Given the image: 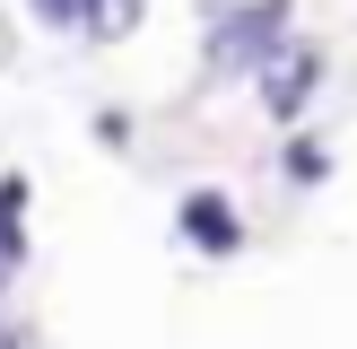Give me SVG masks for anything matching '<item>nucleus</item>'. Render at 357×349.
<instances>
[{
  "label": "nucleus",
  "mask_w": 357,
  "mask_h": 349,
  "mask_svg": "<svg viewBox=\"0 0 357 349\" xmlns=\"http://www.w3.org/2000/svg\"><path fill=\"white\" fill-rule=\"evenodd\" d=\"M279 52H288V0H236V9L209 17L201 61H209V79H244V70L261 79Z\"/></svg>",
  "instance_id": "nucleus-1"
},
{
  "label": "nucleus",
  "mask_w": 357,
  "mask_h": 349,
  "mask_svg": "<svg viewBox=\"0 0 357 349\" xmlns=\"http://www.w3.org/2000/svg\"><path fill=\"white\" fill-rule=\"evenodd\" d=\"M314 79H323V52H314V44H288V52H279V61L261 70V105H271V122H296V114H305Z\"/></svg>",
  "instance_id": "nucleus-2"
},
{
  "label": "nucleus",
  "mask_w": 357,
  "mask_h": 349,
  "mask_svg": "<svg viewBox=\"0 0 357 349\" xmlns=\"http://www.w3.org/2000/svg\"><path fill=\"white\" fill-rule=\"evenodd\" d=\"M174 227H183V244H201V253H236L244 244V218L227 209V192H183V209H174Z\"/></svg>",
  "instance_id": "nucleus-3"
},
{
  "label": "nucleus",
  "mask_w": 357,
  "mask_h": 349,
  "mask_svg": "<svg viewBox=\"0 0 357 349\" xmlns=\"http://www.w3.org/2000/svg\"><path fill=\"white\" fill-rule=\"evenodd\" d=\"M139 17H149V0H96V35H105V44H122Z\"/></svg>",
  "instance_id": "nucleus-4"
},
{
  "label": "nucleus",
  "mask_w": 357,
  "mask_h": 349,
  "mask_svg": "<svg viewBox=\"0 0 357 349\" xmlns=\"http://www.w3.org/2000/svg\"><path fill=\"white\" fill-rule=\"evenodd\" d=\"M35 27H96V0H26Z\"/></svg>",
  "instance_id": "nucleus-5"
},
{
  "label": "nucleus",
  "mask_w": 357,
  "mask_h": 349,
  "mask_svg": "<svg viewBox=\"0 0 357 349\" xmlns=\"http://www.w3.org/2000/svg\"><path fill=\"white\" fill-rule=\"evenodd\" d=\"M323 166H331V157L314 149V140H296V149H288V174H296V184H314V174H323Z\"/></svg>",
  "instance_id": "nucleus-6"
},
{
  "label": "nucleus",
  "mask_w": 357,
  "mask_h": 349,
  "mask_svg": "<svg viewBox=\"0 0 357 349\" xmlns=\"http://www.w3.org/2000/svg\"><path fill=\"white\" fill-rule=\"evenodd\" d=\"M0 349H26V341H17V332H0Z\"/></svg>",
  "instance_id": "nucleus-7"
}]
</instances>
